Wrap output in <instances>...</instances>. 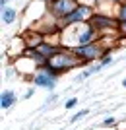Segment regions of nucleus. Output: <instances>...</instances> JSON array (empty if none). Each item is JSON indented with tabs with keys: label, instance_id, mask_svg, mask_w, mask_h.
Here are the masks:
<instances>
[{
	"label": "nucleus",
	"instance_id": "6e6552de",
	"mask_svg": "<svg viewBox=\"0 0 126 130\" xmlns=\"http://www.w3.org/2000/svg\"><path fill=\"white\" fill-rule=\"evenodd\" d=\"M93 23L99 25V27H111V25H113V22L105 20V18H93Z\"/></svg>",
	"mask_w": 126,
	"mask_h": 130
},
{
	"label": "nucleus",
	"instance_id": "f3484780",
	"mask_svg": "<svg viewBox=\"0 0 126 130\" xmlns=\"http://www.w3.org/2000/svg\"><path fill=\"white\" fill-rule=\"evenodd\" d=\"M4 4H6V0H2V6H4Z\"/></svg>",
	"mask_w": 126,
	"mask_h": 130
},
{
	"label": "nucleus",
	"instance_id": "dca6fc26",
	"mask_svg": "<svg viewBox=\"0 0 126 130\" xmlns=\"http://www.w3.org/2000/svg\"><path fill=\"white\" fill-rule=\"evenodd\" d=\"M122 86H124V87H126V80H124V82H122Z\"/></svg>",
	"mask_w": 126,
	"mask_h": 130
},
{
	"label": "nucleus",
	"instance_id": "ddd939ff",
	"mask_svg": "<svg viewBox=\"0 0 126 130\" xmlns=\"http://www.w3.org/2000/svg\"><path fill=\"white\" fill-rule=\"evenodd\" d=\"M120 18H122V22H126V6L122 8V12H120Z\"/></svg>",
	"mask_w": 126,
	"mask_h": 130
},
{
	"label": "nucleus",
	"instance_id": "4468645a",
	"mask_svg": "<svg viewBox=\"0 0 126 130\" xmlns=\"http://www.w3.org/2000/svg\"><path fill=\"white\" fill-rule=\"evenodd\" d=\"M105 124H107V126H113V124H115V119H107V120H105Z\"/></svg>",
	"mask_w": 126,
	"mask_h": 130
},
{
	"label": "nucleus",
	"instance_id": "423d86ee",
	"mask_svg": "<svg viewBox=\"0 0 126 130\" xmlns=\"http://www.w3.org/2000/svg\"><path fill=\"white\" fill-rule=\"evenodd\" d=\"M12 103H14V93H12V91H4V93H2V99H0L2 109L12 107Z\"/></svg>",
	"mask_w": 126,
	"mask_h": 130
},
{
	"label": "nucleus",
	"instance_id": "f03ea898",
	"mask_svg": "<svg viewBox=\"0 0 126 130\" xmlns=\"http://www.w3.org/2000/svg\"><path fill=\"white\" fill-rule=\"evenodd\" d=\"M52 10L62 16V14H72L76 10V6L72 0H56V2H52Z\"/></svg>",
	"mask_w": 126,
	"mask_h": 130
},
{
	"label": "nucleus",
	"instance_id": "0eeeda50",
	"mask_svg": "<svg viewBox=\"0 0 126 130\" xmlns=\"http://www.w3.org/2000/svg\"><path fill=\"white\" fill-rule=\"evenodd\" d=\"M14 18H16V12L12 10V8H6V10L2 12V20H4V23H12V22H14Z\"/></svg>",
	"mask_w": 126,
	"mask_h": 130
},
{
	"label": "nucleus",
	"instance_id": "9d476101",
	"mask_svg": "<svg viewBox=\"0 0 126 130\" xmlns=\"http://www.w3.org/2000/svg\"><path fill=\"white\" fill-rule=\"evenodd\" d=\"M39 51H41L43 54H52V53H55V49H50V47H45V45H41V47H39Z\"/></svg>",
	"mask_w": 126,
	"mask_h": 130
},
{
	"label": "nucleus",
	"instance_id": "f257e3e1",
	"mask_svg": "<svg viewBox=\"0 0 126 130\" xmlns=\"http://www.w3.org/2000/svg\"><path fill=\"white\" fill-rule=\"evenodd\" d=\"M76 64V60H72L70 56H58L50 62V70L52 72H60V70H66V68H72Z\"/></svg>",
	"mask_w": 126,
	"mask_h": 130
},
{
	"label": "nucleus",
	"instance_id": "f8f14e48",
	"mask_svg": "<svg viewBox=\"0 0 126 130\" xmlns=\"http://www.w3.org/2000/svg\"><path fill=\"white\" fill-rule=\"evenodd\" d=\"M76 103H78V99H70V101L66 103V107H68V109H72V107H74Z\"/></svg>",
	"mask_w": 126,
	"mask_h": 130
},
{
	"label": "nucleus",
	"instance_id": "39448f33",
	"mask_svg": "<svg viewBox=\"0 0 126 130\" xmlns=\"http://www.w3.org/2000/svg\"><path fill=\"white\" fill-rule=\"evenodd\" d=\"M78 54H82L83 58H93L95 54H97V47H95V45H83V47H80V49H78Z\"/></svg>",
	"mask_w": 126,
	"mask_h": 130
},
{
	"label": "nucleus",
	"instance_id": "20e7f679",
	"mask_svg": "<svg viewBox=\"0 0 126 130\" xmlns=\"http://www.w3.org/2000/svg\"><path fill=\"white\" fill-rule=\"evenodd\" d=\"M35 84L37 86H45V87H55V78L49 74H37L35 76Z\"/></svg>",
	"mask_w": 126,
	"mask_h": 130
},
{
	"label": "nucleus",
	"instance_id": "1a4fd4ad",
	"mask_svg": "<svg viewBox=\"0 0 126 130\" xmlns=\"http://www.w3.org/2000/svg\"><path fill=\"white\" fill-rule=\"evenodd\" d=\"M91 35H93V31H91V29H89V31H85V33L82 35V37H80V43H82V45H85V43L89 41V39H91Z\"/></svg>",
	"mask_w": 126,
	"mask_h": 130
},
{
	"label": "nucleus",
	"instance_id": "9b49d317",
	"mask_svg": "<svg viewBox=\"0 0 126 130\" xmlns=\"http://www.w3.org/2000/svg\"><path fill=\"white\" fill-rule=\"evenodd\" d=\"M85 115H87V111H85V109H83V111H80L78 115H74V117H72V122H76L78 119H82V117H85Z\"/></svg>",
	"mask_w": 126,
	"mask_h": 130
},
{
	"label": "nucleus",
	"instance_id": "7ed1b4c3",
	"mask_svg": "<svg viewBox=\"0 0 126 130\" xmlns=\"http://www.w3.org/2000/svg\"><path fill=\"white\" fill-rule=\"evenodd\" d=\"M89 14V8H76V10L66 16V23H74L78 20H83V18Z\"/></svg>",
	"mask_w": 126,
	"mask_h": 130
},
{
	"label": "nucleus",
	"instance_id": "2eb2a0df",
	"mask_svg": "<svg viewBox=\"0 0 126 130\" xmlns=\"http://www.w3.org/2000/svg\"><path fill=\"white\" fill-rule=\"evenodd\" d=\"M120 29H122V31H124V33H126V22H122V25H120Z\"/></svg>",
	"mask_w": 126,
	"mask_h": 130
}]
</instances>
